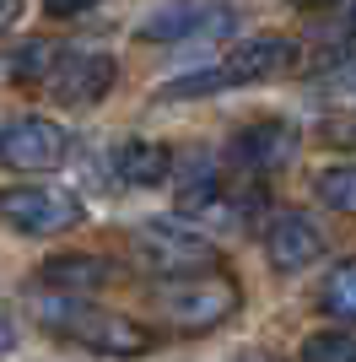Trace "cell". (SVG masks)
<instances>
[{"label":"cell","instance_id":"obj_24","mask_svg":"<svg viewBox=\"0 0 356 362\" xmlns=\"http://www.w3.org/2000/svg\"><path fill=\"white\" fill-rule=\"evenodd\" d=\"M292 6H302V11H319V6H335V0H292Z\"/></svg>","mask_w":356,"mask_h":362},{"label":"cell","instance_id":"obj_22","mask_svg":"<svg viewBox=\"0 0 356 362\" xmlns=\"http://www.w3.org/2000/svg\"><path fill=\"white\" fill-rule=\"evenodd\" d=\"M16 16H22V0H0V28H11Z\"/></svg>","mask_w":356,"mask_h":362},{"label":"cell","instance_id":"obj_1","mask_svg":"<svg viewBox=\"0 0 356 362\" xmlns=\"http://www.w3.org/2000/svg\"><path fill=\"white\" fill-rule=\"evenodd\" d=\"M32 314H38L44 330L65 335L76 346L97 351V357H146V351L157 346V335H151L146 325H135V319H124V314H108V308H92V303H81V298H65V292L38 298Z\"/></svg>","mask_w":356,"mask_h":362},{"label":"cell","instance_id":"obj_21","mask_svg":"<svg viewBox=\"0 0 356 362\" xmlns=\"http://www.w3.org/2000/svg\"><path fill=\"white\" fill-rule=\"evenodd\" d=\"M11 346H16V319L0 308V351H11Z\"/></svg>","mask_w":356,"mask_h":362},{"label":"cell","instance_id":"obj_12","mask_svg":"<svg viewBox=\"0 0 356 362\" xmlns=\"http://www.w3.org/2000/svg\"><path fill=\"white\" fill-rule=\"evenodd\" d=\"M173 195H178V211H210L222 200V173L206 151H189L173 163Z\"/></svg>","mask_w":356,"mask_h":362},{"label":"cell","instance_id":"obj_13","mask_svg":"<svg viewBox=\"0 0 356 362\" xmlns=\"http://www.w3.org/2000/svg\"><path fill=\"white\" fill-rule=\"evenodd\" d=\"M173 163L178 157L162 146V141H124L119 157H114V173L124 184H135V189H151V184L173 179Z\"/></svg>","mask_w":356,"mask_h":362},{"label":"cell","instance_id":"obj_23","mask_svg":"<svg viewBox=\"0 0 356 362\" xmlns=\"http://www.w3.org/2000/svg\"><path fill=\"white\" fill-rule=\"evenodd\" d=\"M335 87H340L345 98H356V65H345V76H340V81H335Z\"/></svg>","mask_w":356,"mask_h":362},{"label":"cell","instance_id":"obj_8","mask_svg":"<svg viewBox=\"0 0 356 362\" xmlns=\"http://www.w3.org/2000/svg\"><path fill=\"white\" fill-rule=\"evenodd\" d=\"M114 76H119V65L108 54H59L54 71H49V92L65 108H92L97 98H108Z\"/></svg>","mask_w":356,"mask_h":362},{"label":"cell","instance_id":"obj_10","mask_svg":"<svg viewBox=\"0 0 356 362\" xmlns=\"http://www.w3.org/2000/svg\"><path fill=\"white\" fill-rule=\"evenodd\" d=\"M114 276H119L114 259H103V255H49L38 265L44 292H65V298H87V292L108 287Z\"/></svg>","mask_w":356,"mask_h":362},{"label":"cell","instance_id":"obj_15","mask_svg":"<svg viewBox=\"0 0 356 362\" xmlns=\"http://www.w3.org/2000/svg\"><path fill=\"white\" fill-rule=\"evenodd\" d=\"M313 189H319V200H324L329 211L356 216V163H335V168H324V173L313 179Z\"/></svg>","mask_w":356,"mask_h":362},{"label":"cell","instance_id":"obj_4","mask_svg":"<svg viewBox=\"0 0 356 362\" xmlns=\"http://www.w3.org/2000/svg\"><path fill=\"white\" fill-rule=\"evenodd\" d=\"M135 255H141V265H151L167 281L216 271V243L206 233H194V227L173 222V216H151V222L135 227Z\"/></svg>","mask_w":356,"mask_h":362},{"label":"cell","instance_id":"obj_3","mask_svg":"<svg viewBox=\"0 0 356 362\" xmlns=\"http://www.w3.org/2000/svg\"><path fill=\"white\" fill-rule=\"evenodd\" d=\"M0 222L22 238H59V233L87 222V206L71 189H54V184H6L0 189Z\"/></svg>","mask_w":356,"mask_h":362},{"label":"cell","instance_id":"obj_25","mask_svg":"<svg viewBox=\"0 0 356 362\" xmlns=\"http://www.w3.org/2000/svg\"><path fill=\"white\" fill-rule=\"evenodd\" d=\"M345 33L356 38V0H351V11H345Z\"/></svg>","mask_w":356,"mask_h":362},{"label":"cell","instance_id":"obj_18","mask_svg":"<svg viewBox=\"0 0 356 362\" xmlns=\"http://www.w3.org/2000/svg\"><path fill=\"white\" fill-rule=\"evenodd\" d=\"M54 60H59V54L49 44H22V49H16V60H11V71H16V81H49Z\"/></svg>","mask_w":356,"mask_h":362},{"label":"cell","instance_id":"obj_6","mask_svg":"<svg viewBox=\"0 0 356 362\" xmlns=\"http://www.w3.org/2000/svg\"><path fill=\"white\" fill-rule=\"evenodd\" d=\"M222 28H232V6H222V0H162V6H151L135 22V38H146V44H184V38L222 33Z\"/></svg>","mask_w":356,"mask_h":362},{"label":"cell","instance_id":"obj_7","mask_svg":"<svg viewBox=\"0 0 356 362\" xmlns=\"http://www.w3.org/2000/svg\"><path fill=\"white\" fill-rule=\"evenodd\" d=\"M302 146V130L286 119H254L243 124L232 141H227V157L237 168H249V173H270V168H286Z\"/></svg>","mask_w":356,"mask_h":362},{"label":"cell","instance_id":"obj_17","mask_svg":"<svg viewBox=\"0 0 356 362\" xmlns=\"http://www.w3.org/2000/svg\"><path fill=\"white\" fill-rule=\"evenodd\" d=\"M302 362H356V330H319L302 341Z\"/></svg>","mask_w":356,"mask_h":362},{"label":"cell","instance_id":"obj_14","mask_svg":"<svg viewBox=\"0 0 356 362\" xmlns=\"http://www.w3.org/2000/svg\"><path fill=\"white\" fill-rule=\"evenodd\" d=\"M222 87H232L227 65H200V71H184V76H173V81H162L151 98H157V103H189V98H210V92H222Z\"/></svg>","mask_w":356,"mask_h":362},{"label":"cell","instance_id":"obj_11","mask_svg":"<svg viewBox=\"0 0 356 362\" xmlns=\"http://www.w3.org/2000/svg\"><path fill=\"white\" fill-rule=\"evenodd\" d=\"M222 65L232 76V87H243V81H275V76H286L297 65V44L292 38H243Z\"/></svg>","mask_w":356,"mask_h":362},{"label":"cell","instance_id":"obj_20","mask_svg":"<svg viewBox=\"0 0 356 362\" xmlns=\"http://www.w3.org/2000/svg\"><path fill=\"white\" fill-rule=\"evenodd\" d=\"M97 0H44V11L49 16H81V11H92Z\"/></svg>","mask_w":356,"mask_h":362},{"label":"cell","instance_id":"obj_2","mask_svg":"<svg viewBox=\"0 0 356 362\" xmlns=\"http://www.w3.org/2000/svg\"><path fill=\"white\" fill-rule=\"evenodd\" d=\"M157 308L178 335H206L216 325L237 314V281L222 271H200V276H178L157 292Z\"/></svg>","mask_w":356,"mask_h":362},{"label":"cell","instance_id":"obj_5","mask_svg":"<svg viewBox=\"0 0 356 362\" xmlns=\"http://www.w3.org/2000/svg\"><path fill=\"white\" fill-rule=\"evenodd\" d=\"M71 157V136L44 114H22L0 130V168L11 173H49Z\"/></svg>","mask_w":356,"mask_h":362},{"label":"cell","instance_id":"obj_19","mask_svg":"<svg viewBox=\"0 0 356 362\" xmlns=\"http://www.w3.org/2000/svg\"><path fill=\"white\" fill-rule=\"evenodd\" d=\"M319 136L335 151H356V114H329V119L319 124Z\"/></svg>","mask_w":356,"mask_h":362},{"label":"cell","instance_id":"obj_16","mask_svg":"<svg viewBox=\"0 0 356 362\" xmlns=\"http://www.w3.org/2000/svg\"><path fill=\"white\" fill-rule=\"evenodd\" d=\"M319 303H324L335 319H345V325H356V259H345V265H335L324 281V292H319Z\"/></svg>","mask_w":356,"mask_h":362},{"label":"cell","instance_id":"obj_9","mask_svg":"<svg viewBox=\"0 0 356 362\" xmlns=\"http://www.w3.org/2000/svg\"><path fill=\"white\" fill-rule=\"evenodd\" d=\"M265 255H270V265H275V271L297 276V271H308L313 259L324 255V233H319L302 211H286V216H275V222H270Z\"/></svg>","mask_w":356,"mask_h":362}]
</instances>
